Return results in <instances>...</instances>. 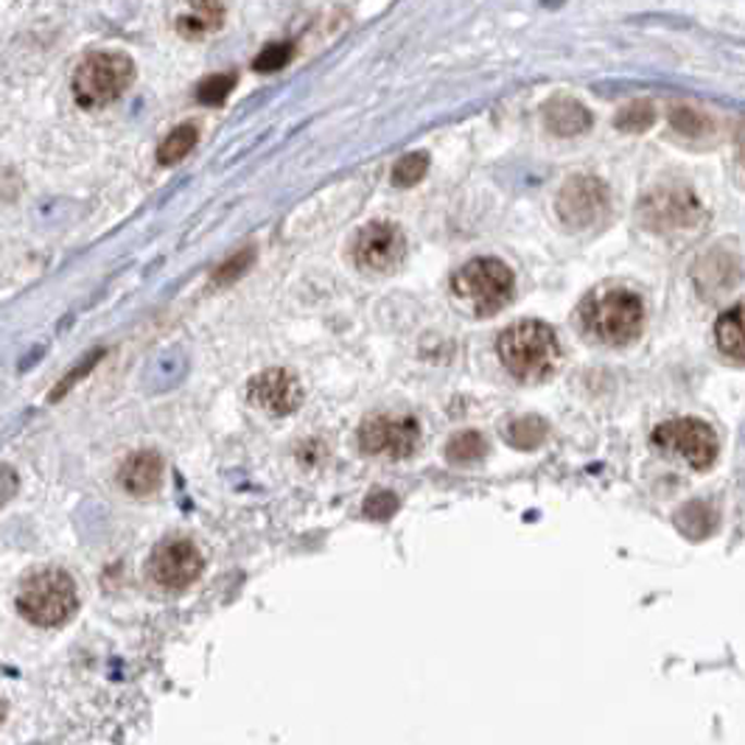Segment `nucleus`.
<instances>
[{
  "mask_svg": "<svg viewBox=\"0 0 745 745\" xmlns=\"http://www.w3.org/2000/svg\"><path fill=\"white\" fill-rule=\"evenodd\" d=\"M250 401L266 416H292L295 409L303 404V387L289 370L269 368L250 382Z\"/></svg>",
  "mask_w": 745,
  "mask_h": 745,
  "instance_id": "f8f14e48",
  "label": "nucleus"
},
{
  "mask_svg": "<svg viewBox=\"0 0 745 745\" xmlns=\"http://www.w3.org/2000/svg\"><path fill=\"white\" fill-rule=\"evenodd\" d=\"M714 337H718L720 350L737 364H743L745 348H743V305H734L726 314H720L718 325H714Z\"/></svg>",
  "mask_w": 745,
  "mask_h": 745,
  "instance_id": "dca6fc26",
  "label": "nucleus"
},
{
  "mask_svg": "<svg viewBox=\"0 0 745 745\" xmlns=\"http://www.w3.org/2000/svg\"><path fill=\"white\" fill-rule=\"evenodd\" d=\"M196 141H200V130H196L194 123H182V127L171 130L169 135H166V141L160 143L157 163H160V166H175L182 157H189V152L194 149Z\"/></svg>",
  "mask_w": 745,
  "mask_h": 745,
  "instance_id": "f3484780",
  "label": "nucleus"
},
{
  "mask_svg": "<svg viewBox=\"0 0 745 745\" xmlns=\"http://www.w3.org/2000/svg\"><path fill=\"white\" fill-rule=\"evenodd\" d=\"M292 57H295L292 43H273V46H266L264 51L253 59V68L259 73H273L289 65Z\"/></svg>",
  "mask_w": 745,
  "mask_h": 745,
  "instance_id": "5701e85b",
  "label": "nucleus"
},
{
  "mask_svg": "<svg viewBox=\"0 0 745 745\" xmlns=\"http://www.w3.org/2000/svg\"><path fill=\"white\" fill-rule=\"evenodd\" d=\"M132 79H135V65L127 53L93 51L73 71L71 91L79 107L98 110L121 98L132 85Z\"/></svg>",
  "mask_w": 745,
  "mask_h": 745,
  "instance_id": "20e7f679",
  "label": "nucleus"
},
{
  "mask_svg": "<svg viewBox=\"0 0 745 745\" xmlns=\"http://www.w3.org/2000/svg\"><path fill=\"white\" fill-rule=\"evenodd\" d=\"M546 432L550 429H546L541 418H519V421H513L507 426V441H510V446L530 452V448H538L546 441Z\"/></svg>",
  "mask_w": 745,
  "mask_h": 745,
  "instance_id": "6ab92c4d",
  "label": "nucleus"
},
{
  "mask_svg": "<svg viewBox=\"0 0 745 745\" xmlns=\"http://www.w3.org/2000/svg\"><path fill=\"white\" fill-rule=\"evenodd\" d=\"M253 264V250H241V253H236L233 259L225 261V264L216 269L214 275V284L216 286H225V284H233V280H239L241 275L247 273V266Z\"/></svg>",
  "mask_w": 745,
  "mask_h": 745,
  "instance_id": "a878e982",
  "label": "nucleus"
},
{
  "mask_svg": "<svg viewBox=\"0 0 745 745\" xmlns=\"http://www.w3.org/2000/svg\"><path fill=\"white\" fill-rule=\"evenodd\" d=\"M656 121V110L650 101H645V98H639V101H630L628 107H623L620 110V116H616V130L623 132H645L650 130Z\"/></svg>",
  "mask_w": 745,
  "mask_h": 745,
  "instance_id": "aec40b11",
  "label": "nucleus"
},
{
  "mask_svg": "<svg viewBox=\"0 0 745 745\" xmlns=\"http://www.w3.org/2000/svg\"><path fill=\"white\" fill-rule=\"evenodd\" d=\"M609 189L597 177H572L557 194L555 211L572 230H589L609 216Z\"/></svg>",
  "mask_w": 745,
  "mask_h": 745,
  "instance_id": "6e6552de",
  "label": "nucleus"
},
{
  "mask_svg": "<svg viewBox=\"0 0 745 745\" xmlns=\"http://www.w3.org/2000/svg\"><path fill=\"white\" fill-rule=\"evenodd\" d=\"M202 566L205 561L189 538H169L149 557L152 580L166 591H185L194 586L202 575Z\"/></svg>",
  "mask_w": 745,
  "mask_h": 745,
  "instance_id": "9b49d317",
  "label": "nucleus"
},
{
  "mask_svg": "<svg viewBox=\"0 0 745 745\" xmlns=\"http://www.w3.org/2000/svg\"><path fill=\"white\" fill-rule=\"evenodd\" d=\"M700 525H707L709 530L714 527V513H712V507L709 505H704V502H693V505H687L684 510L678 513V530H684L689 536V530L693 527H698L695 530V538H704V536H709L707 530Z\"/></svg>",
  "mask_w": 745,
  "mask_h": 745,
  "instance_id": "393cba45",
  "label": "nucleus"
},
{
  "mask_svg": "<svg viewBox=\"0 0 745 745\" xmlns=\"http://www.w3.org/2000/svg\"><path fill=\"white\" fill-rule=\"evenodd\" d=\"M656 448L670 460L687 462L695 471H707L714 466L720 454V441L709 423L698 418H675L653 429L650 437Z\"/></svg>",
  "mask_w": 745,
  "mask_h": 745,
  "instance_id": "423d86ee",
  "label": "nucleus"
},
{
  "mask_svg": "<svg viewBox=\"0 0 745 745\" xmlns=\"http://www.w3.org/2000/svg\"><path fill=\"white\" fill-rule=\"evenodd\" d=\"M500 359L513 378L544 382L561 362V343L541 320H521L500 337Z\"/></svg>",
  "mask_w": 745,
  "mask_h": 745,
  "instance_id": "f257e3e1",
  "label": "nucleus"
},
{
  "mask_svg": "<svg viewBox=\"0 0 745 745\" xmlns=\"http://www.w3.org/2000/svg\"><path fill=\"white\" fill-rule=\"evenodd\" d=\"M233 87H236L233 73H216V76L205 79V82L196 87V98H200V105L216 107V105H221L227 96H230V91H233Z\"/></svg>",
  "mask_w": 745,
  "mask_h": 745,
  "instance_id": "4be33fe9",
  "label": "nucleus"
},
{
  "mask_svg": "<svg viewBox=\"0 0 745 745\" xmlns=\"http://www.w3.org/2000/svg\"><path fill=\"white\" fill-rule=\"evenodd\" d=\"M584 325L597 343L625 348L636 343L645 328V305L639 295L628 289H605L586 300Z\"/></svg>",
  "mask_w": 745,
  "mask_h": 745,
  "instance_id": "f03ea898",
  "label": "nucleus"
},
{
  "mask_svg": "<svg viewBox=\"0 0 745 745\" xmlns=\"http://www.w3.org/2000/svg\"><path fill=\"white\" fill-rule=\"evenodd\" d=\"M488 446H485V437H482L480 432H460L454 434L452 441H448L446 446V457L452 462H457V466H471V462H480L482 457H485Z\"/></svg>",
  "mask_w": 745,
  "mask_h": 745,
  "instance_id": "a211bd4d",
  "label": "nucleus"
},
{
  "mask_svg": "<svg viewBox=\"0 0 745 745\" xmlns=\"http://www.w3.org/2000/svg\"><path fill=\"white\" fill-rule=\"evenodd\" d=\"M421 446V426L407 416H373L359 426V448L382 460H407Z\"/></svg>",
  "mask_w": 745,
  "mask_h": 745,
  "instance_id": "0eeeda50",
  "label": "nucleus"
},
{
  "mask_svg": "<svg viewBox=\"0 0 745 745\" xmlns=\"http://www.w3.org/2000/svg\"><path fill=\"white\" fill-rule=\"evenodd\" d=\"M101 357H105V353H101V350H98V353H93V357H87L85 362H79V364H76V370H71V376H65V378H62V382L57 384V393H53V396H51V401H57V398L65 396L68 389H71L73 384L79 382V378L85 376V373H91L93 364H96Z\"/></svg>",
  "mask_w": 745,
  "mask_h": 745,
  "instance_id": "cd10ccee",
  "label": "nucleus"
},
{
  "mask_svg": "<svg viewBox=\"0 0 745 745\" xmlns=\"http://www.w3.org/2000/svg\"><path fill=\"white\" fill-rule=\"evenodd\" d=\"M163 477V460L157 452H137L132 454L130 460L121 466V480L123 491L132 493V496H149L157 491Z\"/></svg>",
  "mask_w": 745,
  "mask_h": 745,
  "instance_id": "4468645a",
  "label": "nucleus"
},
{
  "mask_svg": "<svg viewBox=\"0 0 745 745\" xmlns=\"http://www.w3.org/2000/svg\"><path fill=\"white\" fill-rule=\"evenodd\" d=\"M544 118L550 132L561 137L580 135V132L591 127V112L575 98H552L550 105L544 107Z\"/></svg>",
  "mask_w": 745,
  "mask_h": 745,
  "instance_id": "2eb2a0df",
  "label": "nucleus"
},
{
  "mask_svg": "<svg viewBox=\"0 0 745 745\" xmlns=\"http://www.w3.org/2000/svg\"><path fill=\"white\" fill-rule=\"evenodd\" d=\"M7 720V704H3V698H0V723Z\"/></svg>",
  "mask_w": 745,
  "mask_h": 745,
  "instance_id": "c85d7f7f",
  "label": "nucleus"
},
{
  "mask_svg": "<svg viewBox=\"0 0 745 745\" xmlns=\"http://www.w3.org/2000/svg\"><path fill=\"white\" fill-rule=\"evenodd\" d=\"M516 292L510 266L500 259H473L454 275V295L477 317L500 314Z\"/></svg>",
  "mask_w": 745,
  "mask_h": 745,
  "instance_id": "39448f33",
  "label": "nucleus"
},
{
  "mask_svg": "<svg viewBox=\"0 0 745 745\" xmlns=\"http://www.w3.org/2000/svg\"><path fill=\"white\" fill-rule=\"evenodd\" d=\"M227 0H189L177 14V32L185 39H202L225 26Z\"/></svg>",
  "mask_w": 745,
  "mask_h": 745,
  "instance_id": "ddd939ff",
  "label": "nucleus"
},
{
  "mask_svg": "<svg viewBox=\"0 0 745 745\" xmlns=\"http://www.w3.org/2000/svg\"><path fill=\"white\" fill-rule=\"evenodd\" d=\"M407 255V239L401 227L389 221H373L364 230H359L353 241V261L362 273L387 275L396 273Z\"/></svg>",
  "mask_w": 745,
  "mask_h": 745,
  "instance_id": "1a4fd4ad",
  "label": "nucleus"
},
{
  "mask_svg": "<svg viewBox=\"0 0 745 745\" xmlns=\"http://www.w3.org/2000/svg\"><path fill=\"white\" fill-rule=\"evenodd\" d=\"M398 510V500L393 496V493H387V491H378V493H373L368 502H364V513H368L370 519H376V521H384V519H389L393 513Z\"/></svg>",
  "mask_w": 745,
  "mask_h": 745,
  "instance_id": "bb28decb",
  "label": "nucleus"
},
{
  "mask_svg": "<svg viewBox=\"0 0 745 745\" xmlns=\"http://www.w3.org/2000/svg\"><path fill=\"white\" fill-rule=\"evenodd\" d=\"M700 202L689 189H656L641 200V225L653 230V233H675V230H687L698 225L700 219Z\"/></svg>",
  "mask_w": 745,
  "mask_h": 745,
  "instance_id": "9d476101",
  "label": "nucleus"
},
{
  "mask_svg": "<svg viewBox=\"0 0 745 745\" xmlns=\"http://www.w3.org/2000/svg\"><path fill=\"white\" fill-rule=\"evenodd\" d=\"M429 171V157L423 155V152H412V155H404L401 160L396 163V169H393V182H396L398 189H412V185H418V182L426 177Z\"/></svg>",
  "mask_w": 745,
  "mask_h": 745,
  "instance_id": "412c9836",
  "label": "nucleus"
},
{
  "mask_svg": "<svg viewBox=\"0 0 745 745\" xmlns=\"http://www.w3.org/2000/svg\"><path fill=\"white\" fill-rule=\"evenodd\" d=\"M76 609V584L68 572L39 569L20 586L17 611L39 628H57V625L68 623Z\"/></svg>",
  "mask_w": 745,
  "mask_h": 745,
  "instance_id": "7ed1b4c3",
  "label": "nucleus"
},
{
  "mask_svg": "<svg viewBox=\"0 0 745 745\" xmlns=\"http://www.w3.org/2000/svg\"><path fill=\"white\" fill-rule=\"evenodd\" d=\"M670 121H673V127L681 132V135H687V137H700L704 132H709V127H712L709 118L704 116V112L693 110V107H673Z\"/></svg>",
  "mask_w": 745,
  "mask_h": 745,
  "instance_id": "b1692460",
  "label": "nucleus"
}]
</instances>
